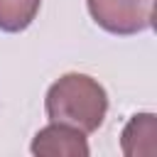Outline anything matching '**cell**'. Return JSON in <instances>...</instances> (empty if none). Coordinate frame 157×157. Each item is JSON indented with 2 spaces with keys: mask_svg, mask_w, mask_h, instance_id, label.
<instances>
[{
  "mask_svg": "<svg viewBox=\"0 0 157 157\" xmlns=\"http://www.w3.org/2000/svg\"><path fill=\"white\" fill-rule=\"evenodd\" d=\"M123 152L128 157L135 155H155V115L137 113L123 130Z\"/></svg>",
  "mask_w": 157,
  "mask_h": 157,
  "instance_id": "obj_4",
  "label": "cell"
},
{
  "mask_svg": "<svg viewBox=\"0 0 157 157\" xmlns=\"http://www.w3.org/2000/svg\"><path fill=\"white\" fill-rule=\"evenodd\" d=\"M98 27L110 34H137L155 22V0H86Z\"/></svg>",
  "mask_w": 157,
  "mask_h": 157,
  "instance_id": "obj_2",
  "label": "cell"
},
{
  "mask_svg": "<svg viewBox=\"0 0 157 157\" xmlns=\"http://www.w3.org/2000/svg\"><path fill=\"white\" fill-rule=\"evenodd\" d=\"M32 152L39 157H86L88 155L86 132L64 123H52L34 135Z\"/></svg>",
  "mask_w": 157,
  "mask_h": 157,
  "instance_id": "obj_3",
  "label": "cell"
},
{
  "mask_svg": "<svg viewBox=\"0 0 157 157\" xmlns=\"http://www.w3.org/2000/svg\"><path fill=\"white\" fill-rule=\"evenodd\" d=\"M42 0H0V29L22 32L32 25Z\"/></svg>",
  "mask_w": 157,
  "mask_h": 157,
  "instance_id": "obj_5",
  "label": "cell"
},
{
  "mask_svg": "<svg viewBox=\"0 0 157 157\" xmlns=\"http://www.w3.org/2000/svg\"><path fill=\"white\" fill-rule=\"evenodd\" d=\"M44 108L52 123H64L78 128L81 132H93L103 125L108 113L105 88L86 74H64L47 91Z\"/></svg>",
  "mask_w": 157,
  "mask_h": 157,
  "instance_id": "obj_1",
  "label": "cell"
}]
</instances>
